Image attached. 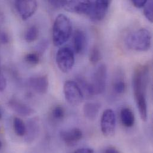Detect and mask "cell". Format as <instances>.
Returning <instances> with one entry per match:
<instances>
[{"label": "cell", "instance_id": "obj_1", "mask_svg": "<svg viewBox=\"0 0 153 153\" xmlns=\"http://www.w3.org/2000/svg\"><path fill=\"white\" fill-rule=\"evenodd\" d=\"M149 74L150 68L149 65H139L135 69L132 77L134 98L141 118L143 121H146L148 117L146 95Z\"/></svg>", "mask_w": 153, "mask_h": 153}, {"label": "cell", "instance_id": "obj_2", "mask_svg": "<svg viewBox=\"0 0 153 153\" xmlns=\"http://www.w3.org/2000/svg\"><path fill=\"white\" fill-rule=\"evenodd\" d=\"M72 32V25L70 19L65 14H59L53 27V40L56 47H60L70 38Z\"/></svg>", "mask_w": 153, "mask_h": 153}, {"label": "cell", "instance_id": "obj_3", "mask_svg": "<svg viewBox=\"0 0 153 153\" xmlns=\"http://www.w3.org/2000/svg\"><path fill=\"white\" fill-rule=\"evenodd\" d=\"M126 44L131 50L140 52L147 51L152 45L151 33L147 29H140L128 35Z\"/></svg>", "mask_w": 153, "mask_h": 153}, {"label": "cell", "instance_id": "obj_4", "mask_svg": "<svg viewBox=\"0 0 153 153\" xmlns=\"http://www.w3.org/2000/svg\"><path fill=\"white\" fill-rule=\"evenodd\" d=\"M107 78V68L105 65H100L94 72L91 82L89 83V95H95L102 94L106 86Z\"/></svg>", "mask_w": 153, "mask_h": 153}, {"label": "cell", "instance_id": "obj_5", "mask_svg": "<svg viewBox=\"0 0 153 153\" xmlns=\"http://www.w3.org/2000/svg\"><path fill=\"white\" fill-rule=\"evenodd\" d=\"M56 63L63 73L69 72L75 64V54L69 47L60 48L57 52L56 57Z\"/></svg>", "mask_w": 153, "mask_h": 153}, {"label": "cell", "instance_id": "obj_6", "mask_svg": "<svg viewBox=\"0 0 153 153\" xmlns=\"http://www.w3.org/2000/svg\"><path fill=\"white\" fill-rule=\"evenodd\" d=\"M66 100L72 105H78L83 100V93L80 86L75 81L67 80L63 86Z\"/></svg>", "mask_w": 153, "mask_h": 153}, {"label": "cell", "instance_id": "obj_7", "mask_svg": "<svg viewBox=\"0 0 153 153\" xmlns=\"http://www.w3.org/2000/svg\"><path fill=\"white\" fill-rule=\"evenodd\" d=\"M116 117L114 111L111 109L105 110L101 119V130L105 137H111L115 132Z\"/></svg>", "mask_w": 153, "mask_h": 153}, {"label": "cell", "instance_id": "obj_8", "mask_svg": "<svg viewBox=\"0 0 153 153\" xmlns=\"http://www.w3.org/2000/svg\"><path fill=\"white\" fill-rule=\"evenodd\" d=\"M92 6V1H63L62 8L69 12L89 16Z\"/></svg>", "mask_w": 153, "mask_h": 153}, {"label": "cell", "instance_id": "obj_9", "mask_svg": "<svg viewBox=\"0 0 153 153\" xmlns=\"http://www.w3.org/2000/svg\"><path fill=\"white\" fill-rule=\"evenodd\" d=\"M108 0L92 1V6L89 17L94 22H100L105 17L110 6Z\"/></svg>", "mask_w": 153, "mask_h": 153}, {"label": "cell", "instance_id": "obj_10", "mask_svg": "<svg viewBox=\"0 0 153 153\" xmlns=\"http://www.w3.org/2000/svg\"><path fill=\"white\" fill-rule=\"evenodd\" d=\"M14 5L18 13L23 20H26L32 16L38 8V4L35 1H16Z\"/></svg>", "mask_w": 153, "mask_h": 153}, {"label": "cell", "instance_id": "obj_11", "mask_svg": "<svg viewBox=\"0 0 153 153\" xmlns=\"http://www.w3.org/2000/svg\"><path fill=\"white\" fill-rule=\"evenodd\" d=\"M60 137L66 145L73 147L76 145L77 143L82 140L83 133L79 128H75L62 131L60 132Z\"/></svg>", "mask_w": 153, "mask_h": 153}, {"label": "cell", "instance_id": "obj_12", "mask_svg": "<svg viewBox=\"0 0 153 153\" xmlns=\"http://www.w3.org/2000/svg\"><path fill=\"white\" fill-rule=\"evenodd\" d=\"M28 84L36 92L40 94H44L48 91L49 80L46 75L31 77L28 80Z\"/></svg>", "mask_w": 153, "mask_h": 153}, {"label": "cell", "instance_id": "obj_13", "mask_svg": "<svg viewBox=\"0 0 153 153\" xmlns=\"http://www.w3.org/2000/svg\"><path fill=\"white\" fill-rule=\"evenodd\" d=\"M9 106L17 114L23 116H30L35 112L30 107L16 99H12L9 101Z\"/></svg>", "mask_w": 153, "mask_h": 153}, {"label": "cell", "instance_id": "obj_14", "mask_svg": "<svg viewBox=\"0 0 153 153\" xmlns=\"http://www.w3.org/2000/svg\"><path fill=\"white\" fill-rule=\"evenodd\" d=\"M101 105L98 102H86L83 107V112L86 119L90 120H95L99 113Z\"/></svg>", "mask_w": 153, "mask_h": 153}, {"label": "cell", "instance_id": "obj_15", "mask_svg": "<svg viewBox=\"0 0 153 153\" xmlns=\"http://www.w3.org/2000/svg\"><path fill=\"white\" fill-rule=\"evenodd\" d=\"M86 47V37L85 33L80 30H77L74 35V49L77 54H82Z\"/></svg>", "mask_w": 153, "mask_h": 153}, {"label": "cell", "instance_id": "obj_16", "mask_svg": "<svg viewBox=\"0 0 153 153\" xmlns=\"http://www.w3.org/2000/svg\"><path fill=\"white\" fill-rule=\"evenodd\" d=\"M120 119L123 125L131 128L135 123V116L132 111L129 108H123L120 111Z\"/></svg>", "mask_w": 153, "mask_h": 153}, {"label": "cell", "instance_id": "obj_17", "mask_svg": "<svg viewBox=\"0 0 153 153\" xmlns=\"http://www.w3.org/2000/svg\"><path fill=\"white\" fill-rule=\"evenodd\" d=\"M13 128L16 134L19 137H23L26 134V126L19 117H16L14 118Z\"/></svg>", "mask_w": 153, "mask_h": 153}, {"label": "cell", "instance_id": "obj_18", "mask_svg": "<svg viewBox=\"0 0 153 153\" xmlns=\"http://www.w3.org/2000/svg\"><path fill=\"white\" fill-rule=\"evenodd\" d=\"M39 35V30L38 27L33 25L30 26L26 32L25 38L27 42L31 43L37 39Z\"/></svg>", "mask_w": 153, "mask_h": 153}, {"label": "cell", "instance_id": "obj_19", "mask_svg": "<svg viewBox=\"0 0 153 153\" xmlns=\"http://www.w3.org/2000/svg\"><path fill=\"white\" fill-rule=\"evenodd\" d=\"M89 62L95 65L98 63L101 59V52L99 48L94 45L91 50L89 55Z\"/></svg>", "mask_w": 153, "mask_h": 153}, {"label": "cell", "instance_id": "obj_20", "mask_svg": "<svg viewBox=\"0 0 153 153\" xmlns=\"http://www.w3.org/2000/svg\"><path fill=\"white\" fill-rule=\"evenodd\" d=\"M113 91L118 95L123 94L126 89V83L125 81L122 79H116L113 83Z\"/></svg>", "mask_w": 153, "mask_h": 153}, {"label": "cell", "instance_id": "obj_21", "mask_svg": "<svg viewBox=\"0 0 153 153\" xmlns=\"http://www.w3.org/2000/svg\"><path fill=\"white\" fill-rule=\"evenodd\" d=\"M51 115L53 117L57 120H62L65 115V111L64 108L60 105H57L54 107L51 111Z\"/></svg>", "mask_w": 153, "mask_h": 153}, {"label": "cell", "instance_id": "obj_22", "mask_svg": "<svg viewBox=\"0 0 153 153\" xmlns=\"http://www.w3.org/2000/svg\"><path fill=\"white\" fill-rule=\"evenodd\" d=\"M25 62L31 65H36L39 63L40 56L36 53H28L25 57Z\"/></svg>", "mask_w": 153, "mask_h": 153}, {"label": "cell", "instance_id": "obj_23", "mask_svg": "<svg viewBox=\"0 0 153 153\" xmlns=\"http://www.w3.org/2000/svg\"><path fill=\"white\" fill-rule=\"evenodd\" d=\"M153 2L152 1H149L147 2L146 4L144 7V14L147 19L150 21L151 23L153 22Z\"/></svg>", "mask_w": 153, "mask_h": 153}, {"label": "cell", "instance_id": "obj_24", "mask_svg": "<svg viewBox=\"0 0 153 153\" xmlns=\"http://www.w3.org/2000/svg\"><path fill=\"white\" fill-rule=\"evenodd\" d=\"M38 123L36 120L31 121L29 123L28 126H26V134H28L29 136H34L38 131Z\"/></svg>", "mask_w": 153, "mask_h": 153}, {"label": "cell", "instance_id": "obj_25", "mask_svg": "<svg viewBox=\"0 0 153 153\" xmlns=\"http://www.w3.org/2000/svg\"><path fill=\"white\" fill-rule=\"evenodd\" d=\"M48 47V41L47 39H42L36 46V53L39 56L42 54Z\"/></svg>", "mask_w": 153, "mask_h": 153}, {"label": "cell", "instance_id": "obj_26", "mask_svg": "<svg viewBox=\"0 0 153 153\" xmlns=\"http://www.w3.org/2000/svg\"><path fill=\"white\" fill-rule=\"evenodd\" d=\"M147 1L146 0H132V4L137 8H143L146 4Z\"/></svg>", "mask_w": 153, "mask_h": 153}, {"label": "cell", "instance_id": "obj_27", "mask_svg": "<svg viewBox=\"0 0 153 153\" xmlns=\"http://www.w3.org/2000/svg\"><path fill=\"white\" fill-rule=\"evenodd\" d=\"M7 86V81L2 75H0V92L5 90Z\"/></svg>", "mask_w": 153, "mask_h": 153}, {"label": "cell", "instance_id": "obj_28", "mask_svg": "<svg viewBox=\"0 0 153 153\" xmlns=\"http://www.w3.org/2000/svg\"><path fill=\"white\" fill-rule=\"evenodd\" d=\"M49 3L54 7L62 8L63 1H49Z\"/></svg>", "mask_w": 153, "mask_h": 153}, {"label": "cell", "instance_id": "obj_29", "mask_svg": "<svg viewBox=\"0 0 153 153\" xmlns=\"http://www.w3.org/2000/svg\"><path fill=\"white\" fill-rule=\"evenodd\" d=\"M75 153H94V152L90 148H82L76 150Z\"/></svg>", "mask_w": 153, "mask_h": 153}, {"label": "cell", "instance_id": "obj_30", "mask_svg": "<svg viewBox=\"0 0 153 153\" xmlns=\"http://www.w3.org/2000/svg\"><path fill=\"white\" fill-rule=\"evenodd\" d=\"M0 42L3 44H6L8 42V35L5 33H0Z\"/></svg>", "mask_w": 153, "mask_h": 153}, {"label": "cell", "instance_id": "obj_31", "mask_svg": "<svg viewBox=\"0 0 153 153\" xmlns=\"http://www.w3.org/2000/svg\"><path fill=\"white\" fill-rule=\"evenodd\" d=\"M105 153H120L119 152V151L117 150H116L115 148H113V147H110L108 148L105 152Z\"/></svg>", "mask_w": 153, "mask_h": 153}, {"label": "cell", "instance_id": "obj_32", "mask_svg": "<svg viewBox=\"0 0 153 153\" xmlns=\"http://www.w3.org/2000/svg\"><path fill=\"white\" fill-rule=\"evenodd\" d=\"M2 142L0 141V150L2 149Z\"/></svg>", "mask_w": 153, "mask_h": 153}, {"label": "cell", "instance_id": "obj_33", "mask_svg": "<svg viewBox=\"0 0 153 153\" xmlns=\"http://www.w3.org/2000/svg\"><path fill=\"white\" fill-rule=\"evenodd\" d=\"M1 116H2V114H1V110H0V119L1 118Z\"/></svg>", "mask_w": 153, "mask_h": 153}, {"label": "cell", "instance_id": "obj_34", "mask_svg": "<svg viewBox=\"0 0 153 153\" xmlns=\"http://www.w3.org/2000/svg\"><path fill=\"white\" fill-rule=\"evenodd\" d=\"M1 75V71H0V75Z\"/></svg>", "mask_w": 153, "mask_h": 153}]
</instances>
